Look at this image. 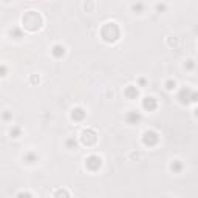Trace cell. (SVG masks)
<instances>
[{"label": "cell", "mask_w": 198, "mask_h": 198, "mask_svg": "<svg viewBox=\"0 0 198 198\" xmlns=\"http://www.w3.org/2000/svg\"><path fill=\"white\" fill-rule=\"evenodd\" d=\"M51 53H53L56 57H60V56H64L65 48L62 47V45H54V47H53V50H51Z\"/></svg>", "instance_id": "277c9868"}, {"label": "cell", "mask_w": 198, "mask_h": 198, "mask_svg": "<svg viewBox=\"0 0 198 198\" xmlns=\"http://www.w3.org/2000/svg\"><path fill=\"white\" fill-rule=\"evenodd\" d=\"M5 2H11V0H5Z\"/></svg>", "instance_id": "4fadbf2b"}, {"label": "cell", "mask_w": 198, "mask_h": 198, "mask_svg": "<svg viewBox=\"0 0 198 198\" xmlns=\"http://www.w3.org/2000/svg\"><path fill=\"white\" fill-rule=\"evenodd\" d=\"M125 94H127V96H136V94H138V90H135V87H132V85H130V87L125 90Z\"/></svg>", "instance_id": "ba28073f"}, {"label": "cell", "mask_w": 198, "mask_h": 198, "mask_svg": "<svg viewBox=\"0 0 198 198\" xmlns=\"http://www.w3.org/2000/svg\"><path fill=\"white\" fill-rule=\"evenodd\" d=\"M0 76H2V78H3V76H6V68L3 65H0Z\"/></svg>", "instance_id": "30bf717a"}, {"label": "cell", "mask_w": 198, "mask_h": 198, "mask_svg": "<svg viewBox=\"0 0 198 198\" xmlns=\"http://www.w3.org/2000/svg\"><path fill=\"white\" fill-rule=\"evenodd\" d=\"M142 8H144L142 3H138V5H135V6H133V11H142Z\"/></svg>", "instance_id": "9c48e42d"}, {"label": "cell", "mask_w": 198, "mask_h": 198, "mask_svg": "<svg viewBox=\"0 0 198 198\" xmlns=\"http://www.w3.org/2000/svg\"><path fill=\"white\" fill-rule=\"evenodd\" d=\"M40 25H42V19L36 11H30L26 12V16H23V26L30 31H36L37 28H40Z\"/></svg>", "instance_id": "6da1fadb"}, {"label": "cell", "mask_w": 198, "mask_h": 198, "mask_svg": "<svg viewBox=\"0 0 198 198\" xmlns=\"http://www.w3.org/2000/svg\"><path fill=\"white\" fill-rule=\"evenodd\" d=\"M139 119H141V116H139V113H135V111H132V113H129V115H127V121H129L130 124L138 122Z\"/></svg>", "instance_id": "5b68a950"}, {"label": "cell", "mask_w": 198, "mask_h": 198, "mask_svg": "<svg viewBox=\"0 0 198 198\" xmlns=\"http://www.w3.org/2000/svg\"><path fill=\"white\" fill-rule=\"evenodd\" d=\"M179 169H181V164L178 161H175V172H179Z\"/></svg>", "instance_id": "8fae6325"}, {"label": "cell", "mask_w": 198, "mask_h": 198, "mask_svg": "<svg viewBox=\"0 0 198 198\" xmlns=\"http://www.w3.org/2000/svg\"><path fill=\"white\" fill-rule=\"evenodd\" d=\"M25 160H26V163H34V161H37V156L30 152V153H26V155H25Z\"/></svg>", "instance_id": "52a82bcc"}, {"label": "cell", "mask_w": 198, "mask_h": 198, "mask_svg": "<svg viewBox=\"0 0 198 198\" xmlns=\"http://www.w3.org/2000/svg\"><path fill=\"white\" fill-rule=\"evenodd\" d=\"M142 105H144V109H148V111L153 110L155 107H156V101H155V98H144Z\"/></svg>", "instance_id": "3957f363"}, {"label": "cell", "mask_w": 198, "mask_h": 198, "mask_svg": "<svg viewBox=\"0 0 198 198\" xmlns=\"http://www.w3.org/2000/svg\"><path fill=\"white\" fill-rule=\"evenodd\" d=\"M101 164H102V160L99 158V156L96 155H91V156H88L87 160H85V167H88L90 170H96L101 167Z\"/></svg>", "instance_id": "7a4b0ae2"}, {"label": "cell", "mask_w": 198, "mask_h": 198, "mask_svg": "<svg viewBox=\"0 0 198 198\" xmlns=\"http://www.w3.org/2000/svg\"><path fill=\"white\" fill-rule=\"evenodd\" d=\"M172 88H175V82L170 80V82H167V90H172Z\"/></svg>", "instance_id": "7c38bea8"}, {"label": "cell", "mask_w": 198, "mask_h": 198, "mask_svg": "<svg viewBox=\"0 0 198 198\" xmlns=\"http://www.w3.org/2000/svg\"><path fill=\"white\" fill-rule=\"evenodd\" d=\"M71 116H73V119L76 118L78 121H80L85 116V111L82 110V109H76V110H73V113H71Z\"/></svg>", "instance_id": "8992f818"}]
</instances>
